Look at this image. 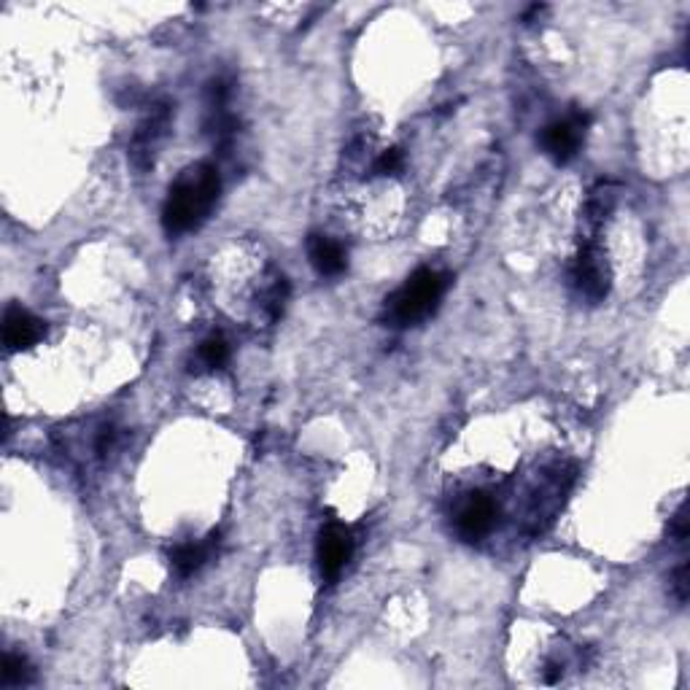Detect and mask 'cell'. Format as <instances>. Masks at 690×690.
<instances>
[{
  "mask_svg": "<svg viewBox=\"0 0 690 690\" xmlns=\"http://www.w3.org/2000/svg\"><path fill=\"white\" fill-rule=\"evenodd\" d=\"M222 192V178L213 165H197L184 170V176L170 186L162 205V227L168 235H184L197 230L208 219Z\"/></svg>",
  "mask_w": 690,
  "mask_h": 690,
  "instance_id": "1",
  "label": "cell"
},
{
  "mask_svg": "<svg viewBox=\"0 0 690 690\" xmlns=\"http://www.w3.org/2000/svg\"><path fill=\"white\" fill-rule=\"evenodd\" d=\"M448 286H451V275L432 270V267H421L386 300L383 321L399 329L416 327L437 310Z\"/></svg>",
  "mask_w": 690,
  "mask_h": 690,
  "instance_id": "2",
  "label": "cell"
},
{
  "mask_svg": "<svg viewBox=\"0 0 690 690\" xmlns=\"http://www.w3.org/2000/svg\"><path fill=\"white\" fill-rule=\"evenodd\" d=\"M569 281L588 300H604L610 292V267H607V257H604L602 248L596 243L583 246V251L577 254L572 267H569Z\"/></svg>",
  "mask_w": 690,
  "mask_h": 690,
  "instance_id": "3",
  "label": "cell"
},
{
  "mask_svg": "<svg viewBox=\"0 0 690 690\" xmlns=\"http://www.w3.org/2000/svg\"><path fill=\"white\" fill-rule=\"evenodd\" d=\"M585 127H588V116L580 114L548 124L540 135L542 151L558 165H567L569 160H575L577 151L583 146Z\"/></svg>",
  "mask_w": 690,
  "mask_h": 690,
  "instance_id": "4",
  "label": "cell"
},
{
  "mask_svg": "<svg viewBox=\"0 0 690 690\" xmlns=\"http://www.w3.org/2000/svg\"><path fill=\"white\" fill-rule=\"evenodd\" d=\"M354 553V537L351 531L345 529L343 523H327L319 534V545H316V558H319V569L324 580H337L345 564L351 561Z\"/></svg>",
  "mask_w": 690,
  "mask_h": 690,
  "instance_id": "5",
  "label": "cell"
},
{
  "mask_svg": "<svg viewBox=\"0 0 690 690\" xmlns=\"http://www.w3.org/2000/svg\"><path fill=\"white\" fill-rule=\"evenodd\" d=\"M496 502L486 494H472L456 513V531L464 542H478L491 534L496 523Z\"/></svg>",
  "mask_w": 690,
  "mask_h": 690,
  "instance_id": "6",
  "label": "cell"
},
{
  "mask_svg": "<svg viewBox=\"0 0 690 690\" xmlns=\"http://www.w3.org/2000/svg\"><path fill=\"white\" fill-rule=\"evenodd\" d=\"M44 332V321L36 319L22 305H9L6 313H3V345H6V351H11V354L33 348L44 337Z\"/></svg>",
  "mask_w": 690,
  "mask_h": 690,
  "instance_id": "7",
  "label": "cell"
},
{
  "mask_svg": "<svg viewBox=\"0 0 690 690\" xmlns=\"http://www.w3.org/2000/svg\"><path fill=\"white\" fill-rule=\"evenodd\" d=\"M308 257H310V265L316 267V273L327 275V278L343 275L345 267H348L345 248L340 246L337 240L327 238V235H310Z\"/></svg>",
  "mask_w": 690,
  "mask_h": 690,
  "instance_id": "8",
  "label": "cell"
},
{
  "mask_svg": "<svg viewBox=\"0 0 690 690\" xmlns=\"http://www.w3.org/2000/svg\"><path fill=\"white\" fill-rule=\"evenodd\" d=\"M168 124H170V111L168 106H157L154 111L149 114V119L138 127V133H135V141H133V160L141 162V154L146 157V165L151 162V154H154V149H157V143H160V138L165 133H168Z\"/></svg>",
  "mask_w": 690,
  "mask_h": 690,
  "instance_id": "9",
  "label": "cell"
},
{
  "mask_svg": "<svg viewBox=\"0 0 690 690\" xmlns=\"http://www.w3.org/2000/svg\"><path fill=\"white\" fill-rule=\"evenodd\" d=\"M219 545V534H211L208 540L203 542H186V545H178L173 553H170V567L178 577H192L195 572L203 569V564L211 558L213 548Z\"/></svg>",
  "mask_w": 690,
  "mask_h": 690,
  "instance_id": "10",
  "label": "cell"
},
{
  "mask_svg": "<svg viewBox=\"0 0 690 690\" xmlns=\"http://www.w3.org/2000/svg\"><path fill=\"white\" fill-rule=\"evenodd\" d=\"M36 680V672L25 655L6 653L3 655V669H0V685L3 688H22Z\"/></svg>",
  "mask_w": 690,
  "mask_h": 690,
  "instance_id": "11",
  "label": "cell"
},
{
  "mask_svg": "<svg viewBox=\"0 0 690 690\" xmlns=\"http://www.w3.org/2000/svg\"><path fill=\"white\" fill-rule=\"evenodd\" d=\"M227 359H230V345L222 335L205 337L200 348H197V362L203 364L205 370H216V367L227 364Z\"/></svg>",
  "mask_w": 690,
  "mask_h": 690,
  "instance_id": "12",
  "label": "cell"
},
{
  "mask_svg": "<svg viewBox=\"0 0 690 690\" xmlns=\"http://www.w3.org/2000/svg\"><path fill=\"white\" fill-rule=\"evenodd\" d=\"M286 297H289V284H286V278H275V284L270 286V292H267V297H265V308L273 321L281 319Z\"/></svg>",
  "mask_w": 690,
  "mask_h": 690,
  "instance_id": "13",
  "label": "cell"
},
{
  "mask_svg": "<svg viewBox=\"0 0 690 690\" xmlns=\"http://www.w3.org/2000/svg\"><path fill=\"white\" fill-rule=\"evenodd\" d=\"M402 162H405V157H402V151L399 149L383 151L381 157H378V162H375V173H378V176H391V173H399Z\"/></svg>",
  "mask_w": 690,
  "mask_h": 690,
  "instance_id": "14",
  "label": "cell"
},
{
  "mask_svg": "<svg viewBox=\"0 0 690 690\" xmlns=\"http://www.w3.org/2000/svg\"><path fill=\"white\" fill-rule=\"evenodd\" d=\"M669 591H672V596L677 599V604L688 602V564H680V567L674 569Z\"/></svg>",
  "mask_w": 690,
  "mask_h": 690,
  "instance_id": "15",
  "label": "cell"
},
{
  "mask_svg": "<svg viewBox=\"0 0 690 690\" xmlns=\"http://www.w3.org/2000/svg\"><path fill=\"white\" fill-rule=\"evenodd\" d=\"M669 537H672L677 545H682V542L688 540V521H685V510H677L672 518V526H669Z\"/></svg>",
  "mask_w": 690,
  "mask_h": 690,
  "instance_id": "16",
  "label": "cell"
},
{
  "mask_svg": "<svg viewBox=\"0 0 690 690\" xmlns=\"http://www.w3.org/2000/svg\"><path fill=\"white\" fill-rule=\"evenodd\" d=\"M561 674H564V666L548 664V669H545V677H542V680L548 682V685H556V682L561 680Z\"/></svg>",
  "mask_w": 690,
  "mask_h": 690,
  "instance_id": "17",
  "label": "cell"
}]
</instances>
